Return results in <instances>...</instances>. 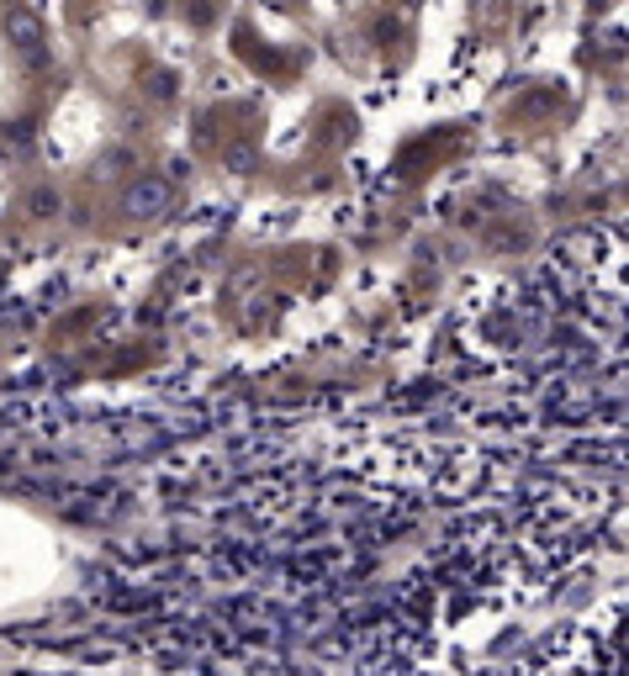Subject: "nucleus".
<instances>
[{
	"mask_svg": "<svg viewBox=\"0 0 629 676\" xmlns=\"http://www.w3.org/2000/svg\"><path fill=\"white\" fill-rule=\"evenodd\" d=\"M32 206H37V217H48V206H59V196H48V191H37V196H32Z\"/></svg>",
	"mask_w": 629,
	"mask_h": 676,
	"instance_id": "nucleus-4",
	"label": "nucleus"
},
{
	"mask_svg": "<svg viewBox=\"0 0 629 676\" xmlns=\"http://www.w3.org/2000/svg\"><path fill=\"white\" fill-rule=\"evenodd\" d=\"M222 164H228L233 175H249V170L260 164V153H254L249 144H233V148H222Z\"/></svg>",
	"mask_w": 629,
	"mask_h": 676,
	"instance_id": "nucleus-3",
	"label": "nucleus"
},
{
	"mask_svg": "<svg viewBox=\"0 0 629 676\" xmlns=\"http://www.w3.org/2000/svg\"><path fill=\"white\" fill-rule=\"evenodd\" d=\"M0 37H5V48L27 64V69H37V64L48 59V27H43V16L32 5H11L0 16Z\"/></svg>",
	"mask_w": 629,
	"mask_h": 676,
	"instance_id": "nucleus-1",
	"label": "nucleus"
},
{
	"mask_svg": "<svg viewBox=\"0 0 629 676\" xmlns=\"http://www.w3.org/2000/svg\"><path fill=\"white\" fill-rule=\"evenodd\" d=\"M170 206H175V185L164 175H138L122 191V211H127L133 222H153V217H164Z\"/></svg>",
	"mask_w": 629,
	"mask_h": 676,
	"instance_id": "nucleus-2",
	"label": "nucleus"
}]
</instances>
